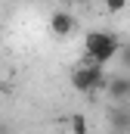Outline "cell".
Masks as SVG:
<instances>
[{
  "instance_id": "6da1fadb",
  "label": "cell",
  "mask_w": 130,
  "mask_h": 134,
  "mask_svg": "<svg viewBox=\"0 0 130 134\" xmlns=\"http://www.w3.org/2000/svg\"><path fill=\"white\" fill-rule=\"evenodd\" d=\"M118 53H121V44H118V37L112 31H102V28L87 31V37H84V59L87 63L105 69Z\"/></svg>"
},
{
  "instance_id": "7a4b0ae2",
  "label": "cell",
  "mask_w": 130,
  "mask_h": 134,
  "mask_svg": "<svg viewBox=\"0 0 130 134\" xmlns=\"http://www.w3.org/2000/svg\"><path fill=\"white\" fill-rule=\"evenodd\" d=\"M68 81H71V87L74 91H81V94H93V91H99V87H105V69L93 66V63H81V66L71 69V75H68Z\"/></svg>"
},
{
  "instance_id": "3957f363",
  "label": "cell",
  "mask_w": 130,
  "mask_h": 134,
  "mask_svg": "<svg viewBox=\"0 0 130 134\" xmlns=\"http://www.w3.org/2000/svg\"><path fill=\"white\" fill-rule=\"evenodd\" d=\"M105 94L115 106H130V75H115L105 81Z\"/></svg>"
},
{
  "instance_id": "277c9868",
  "label": "cell",
  "mask_w": 130,
  "mask_h": 134,
  "mask_svg": "<svg viewBox=\"0 0 130 134\" xmlns=\"http://www.w3.org/2000/svg\"><path fill=\"white\" fill-rule=\"evenodd\" d=\"M74 28H77V19L71 9H56L50 16V31L56 37H68V34H74Z\"/></svg>"
},
{
  "instance_id": "5b68a950",
  "label": "cell",
  "mask_w": 130,
  "mask_h": 134,
  "mask_svg": "<svg viewBox=\"0 0 130 134\" xmlns=\"http://www.w3.org/2000/svg\"><path fill=\"white\" fill-rule=\"evenodd\" d=\"M108 125H112V134L130 131V106H112V112H108Z\"/></svg>"
},
{
  "instance_id": "8992f818",
  "label": "cell",
  "mask_w": 130,
  "mask_h": 134,
  "mask_svg": "<svg viewBox=\"0 0 130 134\" xmlns=\"http://www.w3.org/2000/svg\"><path fill=\"white\" fill-rule=\"evenodd\" d=\"M65 128L71 134H90V122H87L84 112H71V115L65 119Z\"/></svg>"
},
{
  "instance_id": "52a82bcc",
  "label": "cell",
  "mask_w": 130,
  "mask_h": 134,
  "mask_svg": "<svg viewBox=\"0 0 130 134\" xmlns=\"http://www.w3.org/2000/svg\"><path fill=\"white\" fill-rule=\"evenodd\" d=\"M124 9H127L124 0H108V3H105V13H112V16H115V13H124Z\"/></svg>"
},
{
  "instance_id": "ba28073f",
  "label": "cell",
  "mask_w": 130,
  "mask_h": 134,
  "mask_svg": "<svg viewBox=\"0 0 130 134\" xmlns=\"http://www.w3.org/2000/svg\"><path fill=\"white\" fill-rule=\"evenodd\" d=\"M121 59H124V63H127V69H130V50H124V53H121Z\"/></svg>"
},
{
  "instance_id": "9c48e42d",
  "label": "cell",
  "mask_w": 130,
  "mask_h": 134,
  "mask_svg": "<svg viewBox=\"0 0 130 134\" xmlns=\"http://www.w3.org/2000/svg\"><path fill=\"white\" fill-rule=\"evenodd\" d=\"M0 134H12V131H9V128H3V125H0Z\"/></svg>"
}]
</instances>
